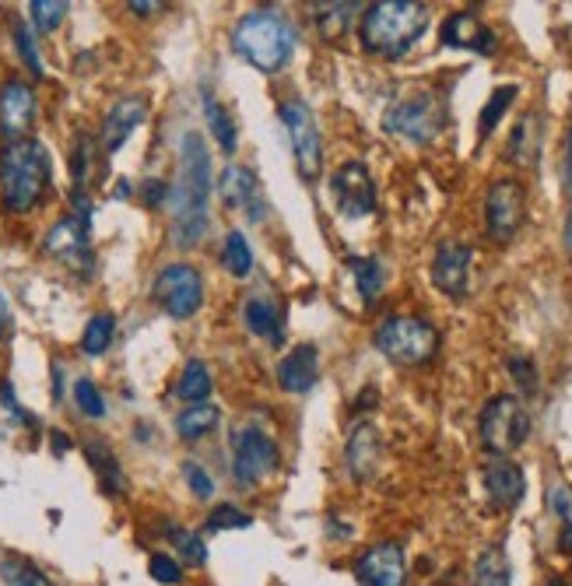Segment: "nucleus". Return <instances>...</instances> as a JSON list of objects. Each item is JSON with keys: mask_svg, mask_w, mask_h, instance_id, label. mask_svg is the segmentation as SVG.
<instances>
[{"mask_svg": "<svg viewBox=\"0 0 572 586\" xmlns=\"http://www.w3.org/2000/svg\"><path fill=\"white\" fill-rule=\"evenodd\" d=\"M85 457L92 463V471L99 474V485L105 488V495H124L127 492V477H124V468H119V460L113 457V449L99 443V440H88L85 443Z\"/></svg>", "mask_w": 572, "mask_h": 586, "instance_id": "nucleus-25", "label": "nucleus"}, {"mask_svg": "<svg viewBox=\"0 0 572 586\" xmlns=\"http://www.w3.org/2000/svg\"><path fill=\"white\" fill-rule=\"evenodd\" d=\"M183 477H187V485H190V492L198 495L201 502H207V499H215V492H218V485H215V477H211L198 460H183Z\"/></svg>", "mask_w": 572, "mask_h": 586, "instance_id": "nucleus-43", "label": "nucleus"}, {"mask_svg": "<svg viewBox=\"0 0 572 586\" xmlns=\"http://www.w3.org/2000/svg\"><path fill=\"white\" fill-rule=\"evenodd\" d=\"M92 138L88 133H78L71 144V193H85L88 187V165H92Z\"/></svg>", "mask_w": 572, "mask_h": 586, "instance_id": "nucleus-38", "label": "nucleus"}, {"mask_svg": "<svg viewBox=\"0 0 572 586\" xmlns=\"http://www.w3.org/2000/svg\"><path fill=\"white\" fill-rule=\"evenodd\" d=\"M440 42L443 47H454V50H471L488 56L495 53V33L478 18V11H454L449 18L440 25Z\"/></svg>", "mask_w": 572, "mask_h": 586, "instance_id": "nucleus-20", "label": "nucleus"}, {"mask_svg": "<svg viewBox=\"0 0 572 586\" xmlns=\"http://www.w3.org/2000/svg\"><path fill=\"white\" fill-rule=\"evenodd\" d=\"M474 586H513V565L503 545H488L474 565Z\"/></svg>", "mask_w": 572, "mask_h": 586, "instance_id": "nucleus-29", "label": "nucleus"}, {"mask_svg": "<svg viewBox=\"0 0 572 586\" xmlns=\"http://www.w3.org/2000/svg\"><path fill=\"white\" fill-rule=\"evenodd\" d=\"M169 540L176 545L179 559H183L187 565H204L207 562V545H204L201 534L183 531V527H169Z\"/></svg>", "mask_w": 572, "mask_h": 586, "instance_id": "nucleus-40", "label": "nucleus"}, {"mask_svg": "<svg viewBox=\"0 0 572 586\" xmlns=\"http://www.w3.org/2000/svg\"><path fill=\"white\" fill-rule=\"evenodd\" d=\"M526 221V190L520 179H495L485 193V225L495 243H513Z\"/></svg>", "mask_w": 572, "mask_h": 586, "instance_id": "nucleus-11", "label": "nucleus"}, {"mask_svg": "<svg viewBox=\"0 0 572 586\" xmlns=\"http://www.w3.org/2000/svg\"><path fill=\"white\" fill-rule=\"evenodd\" d=\"M71 446V440H67V435H60V432H53V449H56V454H64V449Z\"/></svg>", "mask_w": 572, "mask_h": 586, "instance_id": "nucleus-50", "label": "nucleus"}, {"mask_svg": "<svg viewBox=\"0 0 572 586\" xmlns=\"http://www.w3.org/2000/svg\"><path fill=\"white\" fill-rule=\"evenodd\" d=\"M232 50L260 74H278L292 64V56L298 50V33L281 11L260 8L236 22Z\"/></svg>", "mask_w": 572, "mask_h": 586, "instance_id": "nucleus-4", "label": "nucleus"}, {"mask_svg": "<svg viewBox=\"0 0 572 586\" xmlns=\"http://www.w3.org/2000/svg\"><path fill=\"white\" fill-rule=\"evenodd\" d=\"M53 165L42 141L25 138L0 148V204L8 215H33L47 201Z\"/></svg>", "mask_w": 572, "mask_h": 586, "instance_id": "nucleus-2", "label": "nucleus"}, {"mask_svg": "<svg viewBox=\"0 0 572 586\" xmlns=\"http://www.w3.org/2000/svg\"><path fill=\"white\" fill-rule=\"evenodd\" d=\"M11 323V306H8V298L0 295V334H4V327Z\"/></svg>", "mask_w": 572, "mask_h": 586, "instance_id": "nucleus-49", "label": "nucleus"}, {"mask_svg": "<svg viewBox=\"0 0 572 586\" xmlns=\"http://www.w3.org/2000/svg\"><path fill=\"white\" fill-rule=\"evenodd\" d=\"M134 14H155L162 4H155V0H130V4H127Z\"/></svg>", "mask_w": 572, "mask_h": 586, "instance_id": "nucleus-47", "label": "nucleus"}, {"mask_svg": "<svg viewBox=\"0 0 572 586\" xmlns=\"http://www.w3.org/2000/svg\"><path fill=\"white\" fill-rule=\"evenodd\" d=\"M358 586H408V562L397 540H380L355 559Z\"/></svg>", "mask_w": 572, "mask_h": 586, "instance_id": "nucleus-15", "label": "nucleus"}, {"mask_svg": "<svg viewBox=\"0 0 572 586\" xmlns=\"http://www.w3.org/2000/svg\"><path fill=\"white\" fill-rule=\"evenodd\" d=\"M376 352H380L386 362L394 366H425L440 355V330L421 317H408V313H397V317H386L372 334Z\"/></svg>", "mask_w": 572, "mask_h": 586, "instance_id": "nucleus-5", "label": "nucleus"}, {"mask_svg": "<svg viewBox=\"0 0 572 586\" xmlns=\"http://www.w3.org/2000/svg\"><path fill=\"white\" fill-rule=\"evenodd\" d=\"M383 127L411 144H432L446 127V102L429 88H418L386 110Z\"/></svg>", "mask_w": 572, "mask_h": 586, "instance_id": "nucleus-7", "label": "nucleus"}, {"mask_svg": "<svg viewBox=\"0 0 572 586\" xmlns=\"http://www.w3.org/2000/svg\"><path fill=\"white\" fill-rule=\"evenodd\" d=\"M548 506H551V513L559 517L562 548L572 555V492L562 485V481H551V485H548Z\"/></svg>", "mask_w": 572, "mask_h": 586, "instance_id": "nucleus-37", "label": "nucleus"}, {"mask_svg": "<svg viewBox=\"0 0 572 586\" xmlns=\"http://www.w3.org/2000/svg\"><path fill=\"white\" fill-rule=\"evenodd\" d=\"M14 50H18L28 74H36V78L47 74V67H42V56H39V47H36V33L25 22H14Z\"/></svg>", "mask_w": 572, "mask_h": 586, "instance_id": "nucleus-39", "label": "nucleus"}, {"mask_svg": "<svg viewBox=\"0 0 572 586\" xmlns=\"http://www.w3.org/2000/svg\"><path fill=\"white\" fill-rule=\"evenodd\" d=\"M74 404L85 418H105V397L92 380H78L74 383Z\"/></svg>", "mask_w": 572, "mask_h": 586, "instance_id": "nucleus-42", "label": "nucleus"}, {"mask_svg": "<svg viewBox=\"0 0 572 586\" xmlns=\"http://www.w3.org/2000/svg\"><path fill=\"white\" fill-rule=\"evenodd\" d=\"M0 579L8 586H53L42 569H36L28 559H18V555H8V559L0 562Z\"/></svg>", "mask_w": 572, "mask_h": 586, "instance_id": "nucleus-35", "label": "nucleus"}, {"mask_svg": "<svg viewBox=\"0 0 572 586\" xmlns=\"http://www.w3.org/2000/svg\"><path fill=\"white\" fill-rule=\"evenodd\" d=\"M67 11H71L67 0H33V4H28V18H33L36 33L50 36L60 28V22L67 18Z\"/></svg>", "mask_w": 572, "mask_h": 586, "instance_id": "nucleus-36", "label": "nucleus"}, {"mask_svg": "<svg viewBox=\"0 0 572 586\" xmlns=\"http://www.w3.org/2000/svg\"><path fill=\"white\" fill-rule=\"evenodd\" d=\"M218 198L229 212H246L250 221H264L267 218V201H264V190L257 183V176L246 165H225L218 173Z\"/></svg>", "mask_w": 572, "mask_h": 586, "instance_id": "nucleus-18", "label": "nucleus"}, {"mask_svg": "<svg viewBox=\"0 0 572 586\" xmlns=\"http://www.w3.org/2000/svg\"><path fill=\"white\" fill-rule=\"evenodd\" d=\"M229 446H232V477L239 481V488H257L281 463V449L275 443V435L260 425H236L229 435Z\"/></svg>", "mask_w": 572, "mask_h": 586, "instance_id": "nucleus-8", "label": "nucleus"}, {"mask_svg": "<svg viewBox=\"0 0 572 586\" xmlns=\"http://www.w3.org/2000/svg\"><path fill=\"white\" fill-rule=\"evenodd\" d=\"M432 11L418 0H380L363 11L358 22V42L363 50L383 60H401L415 42L425 36Z\"/></svg>", "mask_w": 572, "mask_h": 586, "instance_id": "nucleus-3", "label": "nucleus"}, {"mask_svg": "<svg viewBox=\"0 0 572 586\" xmlns=\"http://www.w3.org/2000/svg\"><path fill=\"white\" fill-rule=\"evenodd\" d=\"M155 306L169 320H193L204 306V278L193 264H169L152 281Z\"/></svg>", "mask_w": 572, "mask_h": 586, "instance_id": "nucleus-10", "label": "nucleus"}, {"mask_svg": "<svg viewBox=\"0 0 572 586\" xmlns=\"http://www.w3.org/2000/svg\"><path fill=\"white\" fill-rule=\"evenodd\" d=\"M363 4H348V0H338V4H309V14L316 28H320L323 39H341L348 33V25L355 18V11Z\"/></svg>", "mask_w": 572, "mask_h": 586, "instance_id": "nucleus-30", "label": "nucleus"}, {"mask_svg": "<svg viewBox=\"0 0 572 586\" xmlns=\"http://www.w3.org/2000/svg\"><path fill=\"white\" fill-rule=\"evenodd\" d=\"M218 422H221V411L215 408V404H193V408H183L176 415V435L179 440H187V443H198V440H204V435H211L218 429Z\"/></svg>", "mask_w": 572, "mask_h": 586, "instance_id": "nucleus-26", "label": "nucleus"}, {"mask_svg": "<svg viewBox=\"0 0 572 586\" xmlns=\"http://www.w3.org/2000/svg\"><path fill=\"white\" fill-rule=\"evenodd\" d=\"M320 383V352L316 344H295L278 362V386L284 394H309Z\"/></svg>", "mask_w": 572, "mask_h": 586, "instance_id": "nucleus-22", "label": "nucleus"}, {"mask_svg": "<svg viewBox=\"0 0 572 586\" xmlns=\"http://www.w3.org/2000/svg\"><path fill=\"white\" fill-rule=\"evenodd\" d=\"M348 270L355 275V284H358V295H363V303L376 306V298L383 295V284H386V267L376 257H348Z\"/></svg>", "mask_w": 572, "mask_h": 586, "instance_id": "nucleus-31", "label": "nucleus"}, {"mask_svg": "<svg viewBox=\"0 0 572 586\" xmlns=\"http://www.w3.org/2000/svg\"><path fill=\"white\" fill-rule=\"evenodd\" d=\"M517 92H520L517 85H503V88H495V92H492V99L485 102V110H481V116H478L481 119V124H478V138L481 141L492 138V130L503 124L506 110L517 102Z\"/></svg>", "mask_w": 572, "mask_h": 586, "instance_id": "nucleus-34", "label": "nucleus"}, {"mask_svg": "<svg viewBox=\"0 0 572 586\" xmlns=\"http://www.w3.org/2000/svg\"><path fill=\"white\" fill-rule=\"evenodd\" d=\"M36 113L39 102L33 85L22 78H8L0 85V138H4V144L25 141V133L36 124Z\"/></svg>", "mask_w": 572, "mask_h": 586, "instance_id": "nucleus-14", "label": "nucleus"}, {"mask_svg": "<svg viewBox=\"0 0 572 586\" xmlns=\"http://www.w3.org/2000/svg\"><path fill=\"white\" fill-rule=\"evenodd\" d=\"M250 523H253L250 513H243V509L232 506V502H221V506L211 509V517H207L204 527L211 534H221V531H243V527H250Z\"/></svg>", "mask_w": 572, "mask_h": 586, "instance_id": "nucleus-41", "label": "nucleus"}, {"mask_svg": "<svg viewBox=\"0 0 572 586\" xmlns=\"http://www.w3.org/2000/svg\"><path fill=\"white\" fill-rule=\"evenodd\" d=\"M278 119L284 133H289L298 176H303L306 183H316V179L323 176V138H320V127H316L313 110L303 99H284L278 106Z\"/></svg>", "mask_w": 572, "mask_h": 586, "instance_id": "nucleus-9", "label": "nucleus"}, {"mask_svg": "<svg viewBox=\"0 0 572 586\" xmlns=\"http://www.w3.org/2000/svg\"><path fill=\"white\" fill-rule=\"evenodd\" d=\"M344 463L355 481L372 477L376 463H380V432L369 422H358L348 435V446H344Z\"/></svg>", "mask_w": 572, "mask_h": 586, "instance_id": "nucleus-23", "label": "nucleus"}, {"mask_svg": "<svg viewBox=\"0 0 572 586\" xmlns=\"http://www.w3.org/2000/svg\"><path fill=\"white\" fill-rule=\"evenodd\" d=\"M211 198H215V165L198 130H187L179 141V179L173 187L169 204L176 207L173 218V243L179 250H193L204 243L211 229Z\"/></svg>", "mask_w": 572, "mask_h": 586, "instance_id": "nucleus-1", "label": "nucleus"}, {"mask_svg": "<svg viewBox=\"0 0 572 586\" xmlns=\"http://www.w3.org/2000/svg\"><path fill=\"white\" fill-rule=\"evenodd\" d=\"M64 397V366L53 362V400Z\"/></svg>", "mask_w": 572, "mask_h": 586, "instance_id": "nucleus-48", "label": "nucleus"}, {"mask_svg": "<svg viewBox=\"0 0 572 586\" xmlns=\"http://www.w3.org/2000/svg\"><path fill=\"white\" fill-rule=\"evenodd\" d=\"M144 119H148V99L144 95L134 92V95L116 99L110 106V113H105V119H102V133H99L102 152L116 155L119 148L130 141V133L144 124Z\"/></svg>", "mask_w": 572, "mask_h": 586, "instance_id": "nucleus-19", "label": "nucleus"}, {"mask_svg": "<svg viewBox=\"0 0 572 586\" xmlns=\"http://www.w3.org/2000/svg\"><path fill=\"white\" fill-rule=\"evenodd\" d=\"M211 390H215V380H211L207 366L201 358H190L176 380V400H183V408H193V404H207Z\"/></svg>", "mask_w": 572, "mask_h": 586, "instance_id": "nucleus-27", "label": "nucleus"}, {"mask_svg": "<svg viewBox=\"0 0 572 586\" xmlns=\"http://www.w3.org/2000/svg\"><path fill=\"white\" fill-rule=\"evenodd\" d=\"M509 375H513V383L523 390V397H534L537 394V366L526 355L509 358Z\"/></svg>", "mask_w": 572, "mask_h": 586, "instance_id": "nucleus-45", "label": "nucleus"}, {"mask_svg": "<svg viewBox=\"0 0 572 586\" xmlns=\"http://www.w3.org/2000/svg\"><path fill=\"white\" fill-rule=\"evenodd\" d=\"M88 232H92V225H85L81 218L67 215V218L53 221V229L47 232V243H42V246H47L50 257L64 260L67 267L88 275V270H92V264H96V257H92V239H88Z\"/></svg>", "mask_w": 572, "mask_h": 586, "instance_id": "nucleus-17", "label": "nucleus"}, {"mask_svg": "<svg viewBox=\"0 0 572 586\" xmlns=\"http://www.w3.org/2000/svg\"><path fill=\"white\" fill-rule=\"evenodd\" d=\"M531 411L517 394H495L478 418V440L492 457H509L531 440Z\"/></svg>", "mask_w": 572, "mask_h": 586, "instance_id": "nucleus-6", "label": "nucleus"}, {"mask_svg": "<svg viewBox=\"0 0 572 586\" xmlns=\"http://www.w3.org/2000/svg\"><path fill=\"white\" fill-rule=\"evenodd\" d=\"M148 573H152L155 583L162 586H179L183 583V565H179L173 555H152V562H148Z\"/></svg>", "mask_w": 572, "mask_h": 586, "instance_id": "nucleus-44", "label": "nucleus"}, {"mask_svg": "<svg viewBox=\"0 0 572 586\" xmlns=\"http://www.w3.org/2000/svg\"><path fill=\"white\" fill-rule=\"evenodd\" d=\"M169 198H173V187L165 183V179H144V187H141V201L148 204V207H162V204H169Z\"/></svg>", "mask_w": 572, "mask_h": 586, "instance_id": "nucleus-46", "label": "nucleus"}, {"mask_svg": "<svg viewBox=\"0 0 572 586\" xmlns=\"http://www.w3.org/2000/svg\"><path fill=\"white\" fill-rule=\"evenodd\" d=\"M113 337H116V317H113V313H96V317L85 323L81 352H85V355H92V358H99V355L110 352Z\"/></svg>", "mask_w": 572, "mask_h": 586, "instance_id": "nucleus-33", "label": "nucleus"}, {"mask_svg": "<svg viewBox=\"0 0 572 586\" xmlns=\"http://www.w3.org/2000/svg\"><path fill=\"white\" fill-rule=\"evenodd\" d=\"M221 267L229 270L232 278L246 281L253 275V250L246 243L243 229H229V235H225L221 243Z\"/></svg>", "mask_w": 572, "mask_h": 586, "instance_id": "nucleus-32", "label": "nucleus"}, {"mask_svg": "<svg viewBox=\"0 0 572 586\" xmlns=\"http://www.w3.org/2000/svg\"><path fill=\"white\" fill-rule=\"evenodd\" d=\"M471 270H474V250L457 239L440 243L432 257V284L449 298H463L471 292Z\"/></svg>", "mask_w": 572, "mask_h": 586, "instance_id": "nucleus-16", "label": "nucleus"}, {"mask_svg": "<svg viewBox=\"0 0 572 586\" xmlns=\"http://www.w3.org/2000/svg\"><path fill=\"white\" fill-rule=\"evenodd\" d=\"M565 190H569V201H572V162L565 165Z\"/></svg>", "mask_w": 572, "mask_h": 586, "instance_id": "nucleus-51", "label": "nucleus"}, {"mask_svg": "<svg viewBox=\"0 0 572 586\" xmlns=\"http://www.w3.org/2000/svg\"><path fill=\"white\" fill-rule=\"evenodd\" d=\"M239 320H243V327L250 330L253 337L267 341L270 348H281V341H284V306H281V298L267 289V284L246 292L243 306H239Z\"/></svg>", "mask_w": 572, "mask_h": 586, "instance_id": "nucleus-13", "label": "nucleus"}, {"mask_svg": "<svg viewBox=\"0 0 572 586\" xmlns=\"http://www.w3.org/2000/svg\"><path fill=\"white\" fill-rule=\"evenodd\" d=\"M485 492L495 509H503V513H509V509H517L523 502L526 495V474L520 463L506 460V457H495L488 468H485Z\"/></svg>", "mask_w": 572, "mask_h": 586, "instance_id": "nucleus-21", "label": "nucleus"}, {"mask_svg": "<svg viewBox=\"0 0 572 586\" xmlns=\"http://www.w3.org/2000/svg\"><path fill=\"white\" fill-rule=\"evenodd\" d=\"M330 193L344 218H369L376 215V183L366 169V162H344L341 169L330 176Z\"/></svg>", "mask_w": 572, "mask_h": 586, "instance_id": "nucleus-12", "label": "nucleus"}, {"mask_svg": "<svg viewBox=\"0 0 572 586\" xmlns=\"http://www.w3.org/2000/svg\"><path fill=\"white\" fill-rule=\"evenodd\" d=\"M541 144H545V130H541V116L537 113H523L517 119L513 133H509L506 144V158L520 165V169H534L541 158Z\"/></svg>", "mask_w": 572, "mask_h": 586, "instance_id": "nucleus-24", "label": "nucleus"}, {"mask_svg": "<svg viewBox=\"0 0 572 586\" xmlns=\"http://www.w3.org/2000/svg\"><path fill=\"white\" fill-rule=\"evenodd\" d=\"M204 119H207L211 138H215V144L221 148V152H225V155H236V148H239L236 119L229 116V110H225L211 92H204Z\"/></svg>", "mask_w": 572, "mask_h": 586, "instance_id": "nucleus-28", "label": "nucleus"}]
</instances>
